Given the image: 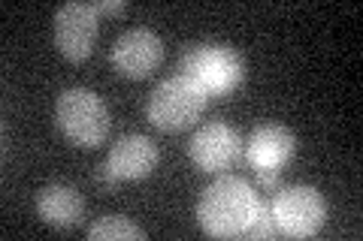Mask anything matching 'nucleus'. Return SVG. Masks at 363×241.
<instances>
[{"label":"nucleus","instance_id":"9d476101","mask_svg":"<svg viewBox=\"0 0 363 241\" xmlns=\"http://www.w3.org/2000/svg\"><path fill=\"white\" fill-rule=\"evenodd\" d=\"M242 148H245V160L252 163L255 172H267V169L281 172V166L294 157L297 139L281 124H264V127H257L248 136V145Z\"/></svg>","mask_w":363,"mask_h":241},{"label":"nucleus","instance_id":"ddd939ff","mask_svg":"<svg viewBox=\"0 0 363 241\" xmlns=\"http://www.w3.org/2000/svg\"><path fill=\"white\" fill-rule=\"evenodd\" d=\"M276 235H281V233H279L276 217H272V205L260 199L255 221H252V226L245 229V238H255V241H260V238H276Z\"/></svg>","mask_w":363,"mask_h":241},{"label":"nucleus","instance_id":"423d86ee","mask_svg":"<svg viewBox=\"0 0 363 241\" xmlns=\"http://www.w3.org/2000/svg\"><path fill=\"white\" fill-rule=\"evenodd\" d=\"M97 9L94 4H64L55 13V45L67 61H85L97 40Z\"/></svg>","mask_w":363,"mask_h":241},{"label":"nucleus","instance_id":"0eeeda50","mask_svg":"<svg viewBox=\"0 0 363 241\" xmlns=\"http://www.w3.org/2000/svg\"><path fill=\"white\" fill-rule=\"evenodd\" d=\"M164 61V40L149 28H130L112 42V66L124 78H145Z\"/></svg>","mask_w":363,"mask_h":241},{"label":"nucleus","instance_id":"39448f33","mask_svg":"<svg viewBox=\"0 0 363 241\" xmlns=\"http://www.w3.org/2000/svg\"><path fill=\"white\" fill-rule=\"evenodd\" d=\"M269 205L272 217L279 223V233L288 238H309L327 221V199L312 184L279 187Z\"/></svg>","mask_w":363,"mask_h":241},{"label":"nucleus","instance_id":"4468645a","mask_svg":"<svg viewBox=\"0 0 363 241\" xmlns=\"http://www.w3.org/2000/svg\"><path fill=\"white\" fill-rule=\"evenodd\" d=\"M257 184L264 187V190H269V193H276L279 184H281V172H272V169L257 172Z\"/></svg>","mask_w":363,"mask_h":241},{"label":"nucleus","instance_id":"7ed1b4c3","mask_svg":"<svg viewBox=\"0 0 363 241\" xmlns=\"http://www.w3.org/2000/svg\"><path fill=\"white\" fill-rule=\"evenodd\" d=\"M55 121L76 148H97L109 136V109L94 90L67 88L55 102Z\"/></svg>","mask_w":363,"mask_h":241},{"label":"nucleus","instance_id":"f257e3e1","mask_svg":"<svg viewBox=\"0 0 363 241\" xmlns=\"http://www.w3.org/2000/svg\"><path fill=\"white\" fill-rule=\"evenodd\" d=\"M260 196L245 178L224 175L197 199V221L212 238H240L252 226Z\"/></svg>","mask_w":363,"mask_h":241},{"label":"nucleus","instance_id":"20e7f679","mask_svg":"<svg viewBox=\"0 0 363 241\" xmlns=\"http://www.w3.org/2000/svg\"><path fill=\"white\" fill-rule=\"evenodd\" d=\"M206 102H209V97L203 94L194 82L173 76V78H164V82L152 90L145 112H149V121L157 130L179 133V130L194 127L200 121V114L206 112Z\"/></svg>","mask_w":363,"mask_h":241},{"label":"nucleus","instance_id":"dca6fc26","mask_svg":"<svg viewBox=\"0 0 363 241\" xmlns=\"http://www.w3.org/2000/svg\"><path fill=\"white\" fill-rule=\"evenodd\" d=\"M97 181H100V184H104V187H109V190L118 184V178H116V175H112V172L106 169V163L100 166V172H97Z\"/></svg>","mask_w":363,"mask_h":241},{"label":"nucleus","instance_id":"f8f14e48","mask_svg":"<svg viewBox=\"0 0 363 241\" xmlns=\"http://www.w3.org/2000/svg\"><path fill=\"white\" fill-rule=\"evenodd\" d=\"M88 238L91 241H130V238L145 241V229L130 223L128 217H121V214H106V217H97V221L88 226Z\"/></svg>","mask_w":363,"mask_h":241},{"label":"nucleus","instance_id":"9b49d317","mask_svg":"<svg viewBox=\"0 0 363 241\" xmlns=\"http://www.w3.org/2000/svg\"><path fill=\"white\" fill-rule=\"evenodd\" d=\"M37 214L52 229H73L85 217V199L70 184H49L37 193Z\"/></svg>","mask_w":363,"mask_h":241},{"label":"nucleus","instance_id":"f03ea898","mask_svg":"<svg viewBox=\"0 0 363 241\" xmlns=\"http://www.w3.org/2000/svg\"><path fill=\"white\" fill-rule=\"evenodd\" d=\"M179 76L194 82L206 97L230 94L245 76L242 54L227 42H194L179 57Z\"/></svg>","mask_w":363,"mask_h":241},{"label":"nucleus","instance_id":"6e6552de","mask_svg":"<svg viewBox=\"0 0 363 241\" xmlns=\"http://www.w3.org/2000/svg\"><path fill=\"white\" fill-rule=\"evenodd\" d=\"M191 160L203 172H224L242 157V139L230 124L224 121H209L191 136Z\"/></svg>","mask_w":363,"mask_h":241},{"label":"nucleus","instance_id":"1a4fd4ad","mask_svg":"<svg viewBox=\"0 0 363 241\" xmlns=\"http://www.w3.org/2000/svg\"><path fill=\"white\" fill-rule=\"evenodd\" d=\"M157 160H161V151H157V145L149 136L130 133L116 139V145L109 148L106 169L118 181H140V178H149L157 169Z\"/></svg>","mask_w":363,"mask_h":241},{"label":"nucleus","instance_id":"2eb2a0df","mask_svg":"<svg viewBox=\"0 0 363 241\" xmlns=\"http://www.w3.org/2000/svg\"><path fill=\"white\" fill-rule=\"evenodd\" d=\"M94 9H97V16H121L124 9V0H100V4H94Z\"/></svg>","mask_w":363,"mask_h":241}]
</instances>
